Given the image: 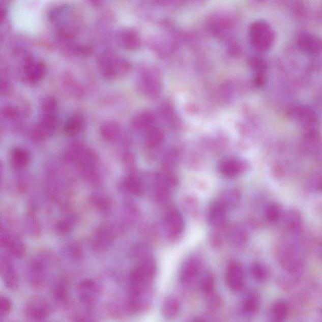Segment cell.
I'll use <instances>...</instances> for the list:
<instances>
[{
    "label": "cell",
    "instance_id": "cell-1",
    "mask_svg": "<svg viewBox=\"0 0 322 322\" xmlns=\"http://www.w3.org/2000/svg\"><path fill=\"white\" fill-rule=\"evenodd\" d=\"M66 159L76 166L82 178L87 183L97 185L100 182L98 156L91 149L81 144L71 146L66 154Z\"/></svg>",
    "mask_w": 322,
    "mask_h": 322
},
{
    "label": "cell",
    "instance_id": "cell-2",
    "mask_svg": "<svg viewBox=\"0 0 322 322\" xmlns=\"http://www.w3.org/2000/svg\"><path fill=\"white\" fill-rule=\"evenodd\" d=\"M156 271V262L153 257L138 260V264L130 273L129 292L151 288Z\"/></svg>",
    "mask_w": 322,
    "mask_h": 322
},
{
    "label": "cell",
    "instance_id": "cell-3",
    "mask_svg": "<svg viewBox=\"0 0 322 322\" xmlns=\"http://www.w3.org/2000/svg\"><path fill=\"white\" fill-rule=\"evenodd\" d=\"M98 64L104 78L108 80L124 78L131 70L129 61L110 54L101 55Z\"/></svg>",
    "mask_w": 322,
    "mask_h": 322
},
{
    "label": "cell",
    "instance_id": "cell-4",
    "mask_svg": "<svg viewBox=\"0 0 322 322\" xmlns=\"http://www.w3.org/2000/svg\"><path fill=\"white\" fill-rule=\"evenodd\" d=\"M250 39L255 49L266 51L273 46L275 35L270 26L264 21L252 24L250 28Z\"/></svg>",
    "mask_w": 322,
    "mask_h": 322
},
{
    "label": "cell",
    "instance_id": "cell-5",
    "mask_svg": "<svg viewBox=\"0 0 322 322\" xmlns=\"http://www.w3.org/2000/svg\"><path fill=\"white\" fill-rule=\"evenodd\" d=\"M47 257L45 255H37L29 262L26 276L32 286L38 287L44 283L47 269Z\"/></svg>",
    "mask_w": 322,
    "mask_h": 322
},
{
    "label": "cell",
    "instance_id": "cell-6",
    "mask_svg": "<svg viewBox=\"0 0 322 322\" xmlns=\"http://www.w3.org/2000/svg\"><path fill=\"white\" fill-rule=\"evenodd\" d=\"M164 226L169 240H178L184 231L185 220L183 215L177 210H169L165 217Z\"/></svg>",
    "mask_w": 322,
    "mask_h": 322
},
{
    "label": "cell",
    "instance_id": "cell-7",
    "mask_svg": "<svg viewBox=\"0 0 322 322\" xmlns=\"http://www.w3.org/2000/svg\"><path fill=\"white\" fill-rule=\"evenodd\" d=\"M153 299V292L151 287L140 291L130 292L128 307L134 312H142L151 307Z\"/></svg>",
    "mask_w": 322,
    "mask_h": 322
},
{
    "label": "cell",
    "instance_id": "cell-8",
    "mask_svg": "<svg viewBox=\"0 0 322 322\" xmlns=\"http://www.w3.org/2000/svg\"><path fill=\"white\" fill-rule=\"evenodd\" d=\"M78 299L82 305L92 307L95 304L100 294V287L92 279H84L77 288Z\"/></svg>",
    "mask_w": 322,
    "mask_h": 322
},
{
    "label": "cell",
    "instance_id": "cell-9",
    "mask_svg": "<svg viewBox=\"0 0 322 322\" xmlns=\"http://www.w3.org/2000/svg\"><path fill=\"white\" fill-rule=\"evenodd\" d=\"M115 240L113 228L108 225H103L97 228L92 238L93 248L98 251H105L112 246Z\"/></svg>",
    "mask_w": 322,
    "mask_h": 322
},
{
    "label": "cell",
    "instance_id": "cell-10",
    "mask_svg": "<svg viewBox=\"0 0 322 322\" xmlns=\"http://www.w3.org/2000/svg\"><path fill=\"white\" fill-rule=\"evenodd\" d=\"M57 125V115H42L41 122L32 132V136L37 140L46 139L54 134Z\"/></svg>",
    "mask_w": 322,
    "mask_h": 322
},
{
    "label": "cell",
    "instance_id": "cell-11",
    "mask_svg": "<svg viewBox=\"0 0 322 322\" xmlns=\"http://www.w3.org/2000/svg\"><path fill=\"white\" fill-rule=\"evenodd\" d=\"M47 68L46 64L41 61L28 57L24 64V74L26 81L36 84L41 82L46 76Z\"/></svg>",
    "mask_w": 322,
    "mask_h": 322
},
{
    "label": "cell",
    "instance_id": "cell-12",
    "mask_svg": "<svg viewBox=\"0 0 322 322\" xmlns=\"http://www.w3.org/2000/svg\"><path fill=\"white\" fill-rule=\"evenodd\" d=\"M225 282L231 291H241L244 284V273L240 263L233 262L228 266L225 273Z\"/></svg>",
    "mask_w": 322,
    "mask_h": 322
},
{
    "label": "cell",
    "instance_id": "cell-13",
    "mask_svg": "<svg viewBox=\"0 0 322 322\" xmlns=\"http://www.w3.org/2000/svg\"><path fill=\"white\" fill-rule=\"evenodd\" d=\"M49 305L41 298L32 299L26 305L25 315L31 320H44L49 316Z\"/></svg>",
    "mask_w": 322,
    "mask_h": 322
},
{
    "label": "cell",
    "instance_id": "cell-14",
    "mask_svg": "<svg viewBox=\"0 0 322 322\" xmlns=\"http://www.w3.org/2000/svg\"><path fill=\"white\" fill-rule=\"evenodd\" d=\"M1 245L13 256L22 258L26 254V247L23 242L6 229L2 228Z\"/></svg>",
    "mask_w": 322,
    "mask_h": 322
},
{
    "label": "cell",
    "instance_id": "cell-15",
    "mask_svg": "<svg viewBox=\"0 0 322 322\" xmlns=\"http://www.w3.org/2000/svg\"><path fill=\"white\" fill-rule=\"evenodd\" d=\"M1 276L5 286L10 289H14L18 285V278L17 271L11 260L6 256L2 255L0 259Z\"/></svg>",
    "mask_w": 322,
    "mask_h": 322
},
{
    "label": "cell",
    "instance_id": "cell-16",
    "mask_svg": "<svg viewBox=\"0 0 322 322\" xmlns=\"http://www.w3.org/2000/svg\"><path fill=\"white\" fill-rule=\"evenodd\" d=\"M227 210L219 201L214 202L208 211L207 220L209 225L215 228L223 227L225 222Z\"/></svg>",
    "mask_w": 322,
    "mask_h": 322
},
{
    "label": "cell",
    "instance_id": "cell-17",
    "mask_svg": "<svg viewBox=\"0 0 322 322\" xmlns=\"http://www.w3.org/2000/svg\"><path fill=\"white\" fill-rule=\"evenodd\" d=\"M200 262L196 258H191L184 263L181 270L180 280L185 284L192 283L200 271Z\"/></svg>",
    "mask_w": 322,
    "mask_h": 322
},
{
    "label": "cell",
    "instance_id": "cell-18",
    "mask_svg": "<svg viewBox=\"0 0 322 322\" xmlns=\"http://www.w3.org/2000/svg\"><path fill=\"white\" fill-rule=\"evenodd\" d=\"M31 161L29 152L22 148H15L10 154V163L13 169L20 171L27 167Z\"/></svg>",
    "mask_w": 322,
    "mask_h": 322
},
{
    "label": "cell",
    "instance_id": "cell-19",
    "mask_svg": "<svg viewBox=\"0 0 322 322\" xmlns=\"http://www.w3.org/2000/svg\"><path fill=\"white\" fill-rule=\"evenodd\" d=\"M299 49L306 54L316 55L321 52L322 44L317 38L309 35L300 37L298 41Z\"/></svg>",
    "mask_w": 322,
    "mask_h": 322
},
{
    "label": "cell",
    "instance_id": "cell-20",
    "mask_svg": "<svg viewBox=\"0 0 322 322\" xmlns=\"http://www.w3.org/2000/svg\"><path fill=\"white\" fill-rule=\"evenodd\" d=\"M141 90L145 95L156 98L160 94L161 84L158 78L153 75L145 76L140 81Z\"/></svg>",
    "mask_w": 322,
    "mask_h": 322
},
{
    "label": "cell",
    "instance_id": "cell-21",
    "mask_svg": "<svg viewBox=\"0 0 322 322\" xmlns=\"http://www.w3.org/2000/svg\"><path fill=\"white\" fill-rule=\"evenodd\" d=\"M244 163L236 159H228L223 161L219 166L220 172L225 177L232 178L244 171Z\"/></svg>",
    "mask_w": 322,
    "mask_h": 322
},
{
    "label": "cell",
    "instance_id": "cell-22",
    "mask_svg": "<svg viewBox=\"0 0 322 322\" xmlns=\"http://www.w3.org/2000/svg\"><path fill=\"white\" fill-rule=\"evenodd\" d=\"M122 190L124 192L135 196L142 195L143 186L141 181L134 175H128L121 183Z\"/></svg>",
    "mask_w": 322,
    "mask_h": 322
},
{
    "label": "cell",
    "instance_id": "cell-23",
    "mask_svg": "<svg viewBox=\"0 0 322 322\" xmlns=\"http://www.w3.org/2000/svg\"><path fill=\"white\" fill-rule=\"evenodd\" d=\"M101 137L106 142H113L118 139L121 134L122 129L115 122H108L102 125L100 130Z\"/></svg>",
    "mask_w": 322,
    "mask_h": 322
},
{
    "label": "cell",
    "instance_id": "cell-24",
    "mask_svg": "<svg viewBox=\"0 0 322 322\" xmlns=\"http://www.w3.org/2000/svg\"><path fill=\"white\" fill-rule=\"evenodd\" d=\"M181 310L180 301L174 297H169L164 300L162 305V313L164 318L173 319L179 315Z\"/></svg>",
    "mask_w": 322,
    "mask_h": 322
},
{
    "label": "cell",
    "instance_id": "cell-25",
    "mask_svg": "<svg viewBox=\"0 0 322 322\" xmlns=\"http://www.w3.org/2000/svg\"><path fill=\"white\" fill-rule=\"evenodd\" d=\"M85 121L80 115H74L66 122L64 130L69 136H76L84 129Z\"/></svg>",
    "mask_w": 322,
    "mask_h": 322
},
{
    "label": "cell",
    "instance_id": "cell-26",
    "mask_svg": "<svg viewBox=\"0 0 322 322\" xmlns=\"http://www.w3.org/2000/svg\"><path fill=\"white\" fill-rule=\"evenodd\" d=\"M291 115L292 118L297 119L298 121L305 125L311 126L316 123V116L315 113L309 108L297 107L292 110Z\"/></svg>",
    "mask_w": 322,
    "mask_h": 322
},
{
    "label": "cell",
    "instance_id": "cell-27",
    "mask_svg": "<svg viewBox=\"0 0 322 322\" xmlns=\"http://www.w3.org/2000/svg\"><path fill=\"white\" fill-rule=\"evenodd\" d=\"M78 218L75 214H69L61 219L55 225V231L60 235H66L76 227Z\"/></svg>",
    "mask_w": 322,
    "mask_h": 322
},
{
    "label": "cell",
    "instance_id": "cell-28",
    "mask_svg": "<svg viewBox=\"0 0 322 322\" xmlns=\"http://www.w3.org/2000/svg\"><path fill=\"white\" fill-rule=\"evenodd\" d=\"M154 122V117L150 111H142L138 113L132 119V127L137 130L150 129Z\"/></svg>",
    "mask_w": 322,
    "mask_h": 322
},
{
    "label": "cell",
    "instance_id": "cell-29",
    "mask_svg": "<svg viewBox=\"0 0 322 322\" xmlns=\"http://www.w3.org/2000/svg\"><path fill=\"white\" fill-rule=\"evenodd\" d=\"M241 198V193L239 190L236 189H230L222 194L219 201L226 209L228 210L238 206Z\"/></svg>",
    "mask_w": 322,
    "mask_h": 322
},
{
    "label": "cell",
    "instance_id": "cell-30",
    "mask_svg": "<svg viewBox=\"0 0 322 322\" xmlns=\"http://www.w3.org/2000/svg\"><path fill=\"white\" fill-rule=\"evenodd\" d=\"M228 238L231 244L237 247H241L247 241V233L241 225H233L228 230Z\"/></svg>",
    "mask_w": 322,
    "mask_h": 322
},
{
    "label": "cell",
    "instance_id": "cell-31",
    "mask_svg": "<svg viewBox=\"0 0 322 322\" xmlns=\"http://www.w3.org/2000/svg\"><path fill=\"white\" fill-rule=\"evenodd\" d=\"M122 41L125 49L129 50H136L141 46L140 37L134 31H125L122 34Z\"/></svg>",
    "mask_w": 322,
    "mask_h": 322
},
{
    "label": "cell",
    "instance_id": "cell-32",
    "mask_svg": "<svg viewBox=\"0 0 322 322\" xmlns=\"http://www.w3.org/2000/svg\"><path fill=\"white\" fill-rule=\"evenodd\" d=\"M259 300L254 294L249 295L242 303V310L246 316H254L259 311Z\"/></svg>",
    "mask_w": 322,
    "mask_h": 322
},
{
    "label": "cell",
    "instance_id": "cell-33",
    "mask_svg": "<svg viewBox=\"0 0 322 322\" xmlns=\"http://www.w3.org/2000/svg\"><path fill=\"white\" fill-rule=\"evenodd\" d=\"M164 140L163 132L160 129H151L149 130L145 136V144L150 148H155L160 145Z\"/></svg>",
    "mask_w": 322,
    "mask_h": 322
},
{
    "label": "cell",
    "instance_id": "cell-34",
    "mask_svg": "<svg viewBox=\"0 0 322 322\" xmlns=\"http://www.w3.org/2000/svg\"><path fill=\"white\" fill-rule=\"evenodd\" d=\"M271 313H272L273 317L275 318V320L283 321L288 316V305L283 301H278L273 305Z\"/></svg>",
    "mask_w": 322,
    "mask_h": 322
},
{
    "label": "cell",
    "instance_id": "cell-35",
    "mask_svg": "<svg viewBox=\"0 0 322 322\" xmlns=\"http://www.w3.org/2000/svg\"><path fill=\"white\" fill-rule=\"evenodd\" d=\"M266 220L271 223H276L282 215L281 207L276 203H271L266 206L265 210Z\"/></svg>",
    "mask_w": 322,
    "mask_h": 322
},
{
    "label": "cell",
    "instance_id": "cell-36",
    "mask_svg": "<svg viewBox=\"0 0 322 322\" xmlns=\"http://www.w3.org/2000/svg\"><path fill=\"white\" fill-rule=\"evenodd\" d=\"M58 103L54 98H45L41 103L42 115H57Z\"/></svg>",
    "mask_w": 322,
    "mask_h": 322
},
{
    "label": "cell",
    "instance_id": "cell-37",
    "mask_svg": "<svg viewBox=\"0 0 322 322\" xmlns=\"http://www.w3.org/2000/svg\"><path fill=\"white\" fill-rule=\"evenodd\" d=\"M286 227L290 231H297L300 230L302 219L298 213L290 212L286 217Z\"/></svg>",
    "mask_w": 322,
    "mask_h": 322
},
{
    "label": "cell",
    "instance_id": "cell-38",
    "mask_svg": "<svg viewBox=\"0 0 322 322\" xmlns=\"http://www.w3.org/2000/svg\"><path fill=\"white\" fill-rule=\"evenodd\" d=\"M215 278L211 273H208L202 278L200 283L201 291L209 296L214 292L215 288Z\"/></svg>",
    "mask_w": 322,
    "mask_h": 322
},
{
    "label": "cell",
    "instance_id": "cell-39",
    "mask_svg": "<svg viewBox=\"0 0 322 322\" xmlns=\"http://www.w3.org/2000/svg\"><path fill=\"white\" fill-rule=\"evenodd\" d=\"M54 297L58 302H65L68 297V288L65 281L61 280L54 288Z\"/></svg>",
    "mask_w": 322,
    "mask_h": 322
},
{
    "label": "cell",
    "instance_id": "cell-40",
    "mask_svg": "<svg viewBox=\"0 0 322 322\" xmlns=\"http://www.w3.org/2000/svg\"><path fill=\"white\" fill-rule=\"evenodd\" d=\"M251 273L255 280L258 281H264L268 278L267 270L259 263H254L252 266Z\"/></svg>",
    "mask_w": 322,
    "mask_h": 322
},
{
    "label": "cell",
    "instance_id": "cell-41",
    "mask_svg": "<svg viewBox=\"0 0 322 322\" xmlns=\"http://www.w3.org/2000/svg\"><path fill=\"white\" fill-rule=\"evenodd\" d=\"M91 200L94 206L100 211L106 212L110 209V202L106 197L102 195H94L92 197Z\"/></svg>",
    "mask_w": 322,
    "mask_h": 322
},
{
    "label": "cell",
    "instance_id": "cell-42",
    "mask_svg": "<svg viewBox=\"0 0 322 322\" xmlns=\"http://www.w3.org/2000/svg\"><path fill=\"white\" fill-rule=\"evenodd\" d=\"M134 256L138 260L151 257V250L147 245L139 244L135 247Z\"/></svg>",
    "mask_w": 322,
    "mask_h": 322
},
{
    "label": "cell",
    "instance_id": "cell-43",
    "mask_svg": "<svg viewBox=\"0 0 322 322\" xmlns=\"http://www.w3.org/2000/svg\"><path fill=\"white\" fill-rule=\"evenodd\" d=\"M2 113L4 118L9 120L17 119L20 116V110L18 108L11 105H5L2 108Z\"/></svg>",
    "mask_w": 322,
    "mask_h": 322
},
{
    "label": "cell",
    "instance_id": "cell-44",
    "mask_svg": "<svg viewBox=\"0 0 322 322\" xmlns=\"http://www.w3.org/2000/svg\"><path fill=\"white\" fill-rule=\"evenodd\" d=\"M12 308L11 301L7 297H2L0 299V316L1 318L9 315Z\"/></svg>",
    "mask_w": 322,
    "mask_h": 322
},
{
    "label": "cell",
    "instance_id": "cell-45",
    "mask_svg": "<svg viewBox=\"0 0 322 322\" xmlns=\"http://www.w3.org/2000/svg\"><path fill=\"white\" fill-rule=\"evenodd\" d=\"M209 300H208V307L210 310L215 311L219 309L222 305V300L217 295L213 294L209 295Z\"/></svg>",
    "mask_w": 322,
    "mask_h": 322
},
{
    "label": "cell",
    "instance_id": "cell-46",
    "mask_svg": "<svg viewBox=\"0 0 322 322\" xmlns=\"http://www.w3.org/2000/svg\"><path fill=\"white\" fill-rule=\"evenodd\" d=\"M249 65L251 67L256 71V73H263L266 69V64L259 58L253 57L249 61Z\"/></svg>",
    "mask_w": 322,
    "mask_h": 322
},
{
    "label": "cell",
    "instance_id": "cell-47",
    "mask_svg": "<svg viewBox=\"0 0 322 322\" xmlns=\"http://www.w3.org/2000/svg\"><path fill=\"white\" fill-rule=\"evenodd\" d=\"M225 236V234L224 235V233H222V231L213 234L211 238V243L213 247H214L215 248H219V247H222L223 242H224V236Z\"/></svg>",
    "mask_w": 322,
    "mask_h": 322
},
{
    "label": "cell",
    "instance_id": "cell-48",
    "mask_svg": "<svg viewBox=\"0 0 322 322\" xmlns=\"http://www.w3.org/2000/svg\"><path fill=\"white\" fill-rule=\"evenodd\" d=\"M183 206H184L185 209L187 212L190 214H195L198 212V206L195 200L192 199H188L187 200L184 201Z\"/></svg>",
    "mask_w": 322,
    "mask_h": 322
},
{
    "label": "cell",
    "instance_id": "cell-49",
    "mask_svg": "<svg viewBox=\"0 0 322 322\" xmlns=\"http://www.w3.org/2000/svg\"><path fill=\"white\" fill-rule=\"evenodd\" d=\"M69 252L72 256L75 258V259H79L82 255L81 249L76 245H74V246H71L69 247Z\"/></svg>",
    "mask_w": 322,
    "mask_h": 322
},
{
    "label": "cell",
    "instance_id": "cell-50",
    "mask_svg": "<svg viewBox=\"0 0 322 322\" xmlns=\"http://www.w3.org/2000/svg\"><path fill=\"white\" fill-rule=\"evenodd\" d=\"M255 84L257 86H262L264 84L265 78L263 73H257L255 77Z\"/></svg>",
    "mask_w": 322,
    "mask_h": 322
},
{
    "label": "cell",
    "instance_id": "cell-51",
    "mask_svg": "<svg viewBox=\"0 0 322 322\" xmlns=\"http://www.w3.org/2000/svg\"><path fill=\"white\" fill-rule=\"evenodd\" d=\"M90 4L95 7H99L102 4L103 0H89Z\"/></svg>",
    "mask_w": 322,
    "mask_h": 322
}]
</instances>
